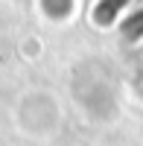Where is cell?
Here are the masks:
<instances>
[{
	"mask_svg": "<svg viewBox=\"0 0 143 146\" xmlns=\"http://www.w3.org/2000/svg\"><path fill=\"white\" fill-rule=\"evenodd\" d=\"M123 3H126V0H102V3L93 9V21L102 23V27H105V23H111V21H114V15L120 12V6H123Z\"/></svg>",
	"mask_w": 143,
	"mask_h": 146,
	"instance_id": "6da1fadb",
	"label": "cell"
}]
</instances>
